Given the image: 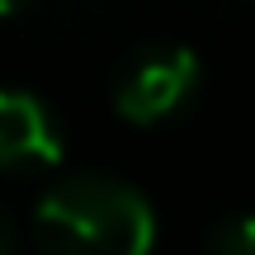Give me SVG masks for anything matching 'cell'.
Masks as SVG:
<instances>
[{"label":"cell","instance_id":"obj_5","mask_svg":"<svg viewBox=\"0 0 255 255\" xmlns=\"http://www.w3.org/2000/svg\"><path fill=\"white\" fill-rule=\"evenodd\" d=\"M0 255H14V213L0 203Z\"/></svg>","mask_w":255,"mask_h":255},{"label":"cell","instance_id":"obj_1","mask_svg":"<svg viewBox=\"0 0 255 255\" xmlns=\"http://www.w3.org/2000/svg\"><path fill=\"white\" fill-rule=\"evenodd\" d=\"M33 237L43 255H146L156 241V213L123 175L71 170L43 189Z\"/></svg>","mask_w":255,"mask_h":255},{"label":"cell","instance_id":"obj_4","mask_svg":"<svg viewBox=\"0 0 255 255\" xmlns=\"http://www.w3.org/2000/svg\"><path fill=\"white\" fill-rule=\"evenodd\" d=\"M203 255H255V213H227L208 227Z\"/></svg>","mask_w":255,"mask_h":255},{"label":"cell","instance_id":"obj_6","mask_svg":"<svg viewBox=\"0 0 255 255\" xmlns=\"http://www.w3.org/2000/svg\"><path fill=\"white\" fill-rule=\"evenodd\" d=\"M28 0H0V14H14V9H24Z\"/></svg>","mask_w":255,"mask_h":255},{"label":"cell","instance_id":"obj_2","mask_svg":"<svg viewBox=\"0 0 255 255\" xmlns=\"http://www.w3.org/2000/svg\"><path fill=\"white\" fill-rule=\"evenodd\" d=\"M199 57L184 43H142L114 71V109L132 123H161L189 104L199 90Z\"/></svg>","mask_w":255,"mask_h":255},{"label":"cell","instance_id":"obj_3","mask_svg":"<svg viewBox=\"0 0 255 255\" xmlns=\"http://www.w3.org/2000/svg\"><path fill=\"white\" fill-rule=\"evenodd\" d=\"M62 151L66 137L57 114L38 95L0 85V165H52Z\"/></svg>","mask_w":255,"mask_h":255}]
</instances>
